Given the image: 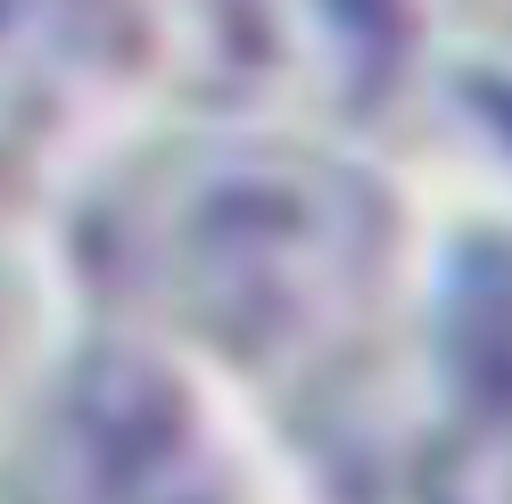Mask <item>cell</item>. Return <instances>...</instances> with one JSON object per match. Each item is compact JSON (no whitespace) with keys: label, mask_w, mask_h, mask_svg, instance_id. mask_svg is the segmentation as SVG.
<instances>
[{"label":"cell","mask_w":512,"mask_h":504,"mask_svg":"<svg viewBox=\"0 0 512 504\" xmlns=\"http://www.w3.org/2000/svg\"><path fill=\"white\" fill-rule=\"evenodd\" d=\"M75 248L149 339L298 389L372 339L397 281V199L323 133L232 116L124 157Z\"/></svg>","instance_id":"cell-1"},{"label":"cell","mask_w":512,"mask_h":504,"mask_svg":"<svg viewBox=\"0 0 512 504\" xmlns=\"http://www.w3.org/2000/svg\"><path fill=\"white\" fill-rule=\"evenodd\" d=\"M9 504H240V471L157 339H91L34 397Z\"/></svg>","instance_id":"cell-2"},{"label":"cell","mask_w":512,"mask_h":504,"mask_svg":"<svg viewBox=\"0 0 512 504\" xmlns=\"http://www.w3.org/2000/svg\"><path fill=\"white\" fill-rule=\"evenodd\" d=\"M438 0H199L207 75L248 124L331 133L397 100Z\"/></svg>","instance_id":"cell-3"},{"label":"cell","mask_w":512,"mask_h":504,"mask_svg":"<svg viewBox=\"0 0 512 504\" xmlns=\"http://www.w3.org/2000/svg\"><path fill=\"white\" fill-rule=\"evenodd\" d=\"M413 504H512V240L446 248L422 314Z\"/></svg>","instance_id":"cell-4"},{"label":"cell","mask_w":512,"mask_h":504,"mask_svg":"<svg viewBox=\"0 0 512 504\" xmlns=\"http://www.w3.org/2000/svg\"><path fill=\"white\" fill-rule=\"evenodd\" d=\"M108 67V0H0V174L25 166Z\"/></svg>","instance_id":"cell-5"},{"label":"cell","mask_w":512,"mask_h":504,"mask_svg":"<svg viewBox=\"0 0 512 504\" xmlns=\"http://www.w3.org/2000/svg\"><path fill=\"white\" fill-rule=\"evenodd\" d=\"M438 83L463 133L512 166V0H438Z\"/></svg>","instance_id":"cell-6"}]
</instances>
